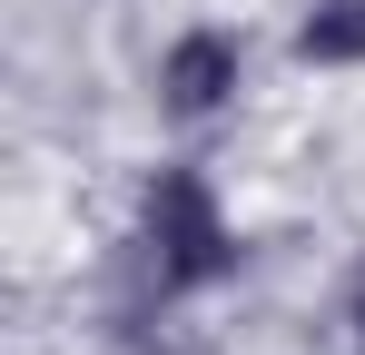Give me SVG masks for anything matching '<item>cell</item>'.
Here are the masks:
<instances>
[{
    "mask_svg": "<svg viewBox=\"0 0 365 355\" xmlns=\"http://www.w3.org/2000/svg\"><path fill=\"white\" fill-rule=\"evenodd\" d=\"M297 50L326 59V69H336V59H365V0H316L306 30H297Z\"/></svg>",
    "mask_w": 365,
    "mask_h": 355,
    "instance_id": "obj_3",
    "label": "cell"
},
{
    "mask_svg": "<svg viewBox=\"0 0 365 355\" xmlns=\"http://www.w3.org/2000/svg\"><path fill=\"white\" fill-rule=\"evenodd\" d=\"M237 69H247V50L227 40V30H178L168 59H158V99H168V118H217L227 99H237Z\"/></svg>",
    "mask_w": 365,
    "mask_h": 355,
    "instance_id": "obj_2",
    "label": "cell"
},
{
    "mask_svg": "<svg viewBox=\"0 0 365 355\" xmlns=\"http://www.w3.org/2000/svg\"><path fill=\"white\" fill-rule=\"evenodd\" d=\"M138 267L158 277V296H197L237 267V237H227L217 187L197 168H158L138 187Z\"/></svg>",
    "mask_w": 365,
    "mask_h": 355,
    "instance_id": "obj_1",
    "label": "cell"
}]
</instances>
